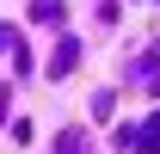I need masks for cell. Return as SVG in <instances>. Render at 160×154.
Masks as SVG:
<instances>
[{
    "label": "cell",
    "mask_w": 160,
    "mask_h": 154,
    "mask_svg": "<svg viewBox=\"0 0 160 154\" xmlns=\"http://www.w3.org/2000/svg\"><path fill=\"white\" fill-rule=\"evenodd\" d=\"M142 136H148L142 148H148V154H160V117H154V123H148V130H142Z\"/></svg>",
    "instance_id": "6da1fadb"
}]
</instances>
